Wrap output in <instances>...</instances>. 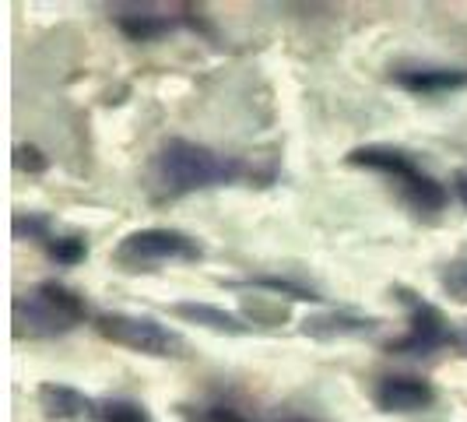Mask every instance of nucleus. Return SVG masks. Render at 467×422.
I'll return each instance as SVG.
<instances>
[{
    "instance_id": "1",
    "label": "nucleus",
    "mask_w": 467,
    "mask_h": 422,
    "mask_svg": "<svg viewBox=\"0 0 467 422\" xmlns=\"http://www.w3.org/2000/svg\"><path fill=\"white\" fill-rule=\"evenodd\" d=\"M243 173L246 165L235 155H222L187 138H169L151 159V190L155 197H183L193 190L229 187L243 180Z\"/></svg>"
},
{
    "instance_id": "2",
    "label": "nucleus",
    "mask_w": 467,
    "mask_h": 422,
    "mask_svg": "<svg viewBox=\"0 0 467 422\" xmlns=\"http://www.w3.org/2000/svg\"><path fill=\"white\" fill-rule=\"evenodd\" d=\"M11 321H15V338H57L88 321V303L70 285L47 279L15 296Z\"/></svg>"
},
{
    "instance_id": "3",
    "label": "nucleus",
    "mask_w": 467,
    "mask_h": 422,
    "mask_svg": "<svg viewBox=\"0 0 467 422\" xmlns=\"http://www.w3.org/2000/svg\"><path fill=\"white\" fill-rule=\"evenodd\" d=\"M345 163L390 176L398 184L400 197L415 211H421V215H436L450 201V190L432 173H425L404 148H394V144H358V148H351L348 155H345Z\"/></svg>"
},
{
    "instance_id": "4",
    "label": "nucleus",
    "mask_w": 467,
    "mask_h": 422,
    "mask_svg": "<svg viewBox=\"0 0 467 422\" xmlns=\"http://www.w3.org/2000/svg\"><path fill=\"white\" fill-rule=\"evenodd\" d=\"M204 258V247L183 229H138V233L123 236L113 250L123 271H148L155 264H169V260H183V264H197Z\"/></svg>"
},
{
    "instance_id": "5",
    "label": "nucleus",
    "mask_w": 467,
    "mask_h": 422,
    "mask_svg": "<svg viewBox=\"0 0 467 422\" xmlns=\"http://www.w3.org/2000/svg\"><path fill=\"white\" fill-rule=\"evenodd\" d=\"M95 331L113 342L119 349L140 352V355H155V359H176L183 355L187 342L180 331L155 321V317H138V313H99Z\"/></svg>"
},
{
    "instance_id": "6",
    "label": "nucleus",
    "mask_w": 467,
    "mask_h": 422,
    "mask_svg": "<svg viewBox=\"0 0 467 422\" xmlns=\"http://www.w3.org/2000/svg\"><path fill=\"white\" fill-rule=\"evenodd\" d=\"M398 296L400 303L408 306V331L383 345L390 355H432V352L446 349L453 342V324L457 321H446L440 306L425 303L421 296L408 292V289H398Z\"/></svg>"
},
{
    "instance_id": "7",
    "label": "nucleus",
    "mask_w": 467,
    "mask_h": 422,
    "mask_svg": "<svg viewBox=\"0 0 467 422\" xmlns=\"http://www.w3.org/2000/svg\"><path fill=\"white\" fill-rule=\"evenodd\" d=\"M373 401L379 412L390 416H415L436 405V387L415 374H387L373 387Z\"/></svg>"
},
{
    "instance_id": "8",
    "label": "nucleus",
    "mask_w": 467,
    "mask_h": 422,
    "mask_svg": "<svg viewBox=\"0 0 467 422\" xmlns=\"http://www.w3.org/2000/svg\"><path fill=\"white\" fill-rule=\"evenodd\" d=\"M113 25L134 43H155L169 32H176L180 25H193V18L165 11V7H151V4H119L113 7Z\"/></svg>"
},
{
    "instance_id": "9",
    "label": "nucleus",
    "mask_w": 467,
    "mask_h": 422,
    "mask_svg": "<svg viewBox=\"0 0 467 422\" xmlns=\"http://www.w3.org/2000/svg\"><path fill=\"white\" fill-rule=\"evenodd\" d=\"M394 85L411 95H443L467 89V68H443V64H419V68H398Z\"/></svg>"
},
{
    "instance_id": "10",
    "label": "nucleus",
    "mask_w": 467,
    "mask_h": 422,
    "mask_svg": "<svg viewBox=\"0 0 467 422\" xmlns=\"http://www.w3.org/2000/svg\"><path fill=\"white\" fill-rule=\"evenodd\" d=\"M36 398H39L43 416L57 422H95V412H99V401L74 391L67 384H43L36 391Z\"/></svg>"
},
{
    "instance_id": "11",
    "label": "nucleus",
    "mask_w": 467,
    "mask_h": 422,
    "mask_svg": "<svg viewBox=\"0 0 467 422\" xmlns=\"http://www.w3.org/2000/svg\"><path fill=\"white\" fill-rule=\"evenodd\" d=\"M379 328L376 317H351V313H317L306 317L303 334L320 338V342H334V338H355V334H369Z\"/></svg>"
},
{
    "instance_id": "12",
    "label": "nucleus",
    "mask_w": 467,
    "mask_h": 422,
    "mask_svg": "<svg viewBox=\"0 0 467 422\" xmlns=\"http://www.w3.org/2000/svg\"><path fill=\"white\" fill-rule=\"evenodd\" d=\"M176 317H183L190 324H201L208 331H218V334H250L254 324H246L239 313H229L222 306H211V303H176L172 306Z\"/></svg>"
},
{
    "instance_id": "13",
    "label": "nucleus",
    "mask_w": 467,
    "mask_h": 422,
    "mask_svg": "<svg viewBox=\"0 0 467 422\" xmlns=\"http://www.w3.org/2000/svg\"><path fill=\"white\" fill-rule=\"evenodd\" d=\"M176 412L187 422H257L246 416L243 408H235L229 401H201V405H176Z\"/></svg>"
},
{
    "instance_id": "14",
    "label": "nucleus",
    "mask_w": 467,
    "mask_h": 422,
    "mask_svg": "<svg viewBox=\"0 0 467 422\" xmlns=\"http://www.w3.org/2000/svg\"><path fill=\"white\" fill-rule=\"evenodd\" d=\"M233 289H267V292H278L285 300H299V303H320L324 296H317L313 289H303L288 279H246V281H229Z\"/></svg>"
},
{
    "instance_id": "15",
    "label": "nucleus",
    "mask_w": 467,
    "mask_h": 422,
    "mask_svg": "<svg viewBox=\"0 0 467 422\" xmlns=\"http://www.w3.org/2000/svg\"><path fill=\"white\" fill-rule=\"evenodd\" d=\"M95 422H151V416H148V408H144L140 401L106 398V401H99Z\"/></svg>"
},
{
    "instance_id": "16",
    "label": "nucleus",
    "mask_w": 467,
    "mask_h": 422,
    "mask_svg": "<svg viewBox=\"0 0 467 422\" xmlns=\"http://www.w3.org/2000/svg\"><path fill=\"white\" fill-rule=\"evenodd\" d=\"M11 233H15V239H32V243H43V247L57 236L53 222L39 211H18L15 222H11Z\"/></svg>"
},
{
    "instance_id": "17",
    "label": "nucleus",
    "mask_w": 467,
    "mask_h": 422,
    "mask_svg": "<svg viewBox=\"0 0 467 422\" xmlns=\"http://www.w3.org/2000/svg\"><path fill=\"white\" fill-rule=\"evenodd\" d=\"M47 254L49 260L64 264V268H74L81 260L88 258V239L85 236H53L47 243Z\"/></svg>"
},
{
    "instance_id": "18",
    "label": "nucleus",
    "mask_w": 467,
    "mask_h": 422,
    "mask_svg": "<svg viewBox=\"0 0 467 422\" xmlns=\"http://www.w3.org/2000/svg\"><path fill=\"white\" fill-rule=\"evenodd\" d=\"M440 285H443V292L450 300L467 303V254H461V258H453L446 264L443 275H440Z\"/></svg>"
},
{
    "instance_id": "19",
    "label": "nucleus",
    "mask_w": 467,
    "mask_h": 422,
    "mask_svg": "<svg viewBox=\"0 0 467 422\" xmlns=\"http://www.w3.org/2000/svg\"><path fill=\"white\" fill-rule=\"evenodd\" d=\"M49 159L36 144H15V169L18 173H47Z\"/></svg>"
},
{
    "instance_id": "20",
    "label": "nucleus",
    "mask_w": 467,
    "mask_h": 422,
    "mask_svg": "<svg viewBox=\"0 0 467 422\" xmlns=\"http://www.w3.org/2000/svg\"><path fill=\"white\" fill-rule=\"evenodd\" d=\"M450 349H457L461 355H467V321H457V324H453V342H450Z\"/></svg>"
},
{
    "instance_id": "21",
    "label": "nucleus",
    "mask_w": 467,
    "mask_h": 422,
    "mask_svg": "<svg viewBox=\"0 0 467 422\" xmlns=\"http://www.w3.org/2000/svg\"><path fill=\"white\" fill-rule=\"evenodd\" d=\"M453 194H457V201H461V205L467 208V165L453 173Z\"/></svg>"
},
{
    "instance_id": "22",
    "label": "nucleus",
    "mask_w": 467,
    "mask_h": 422,
    "mask_svg": "<svg viewBox=\"0 0 467 422\" xmlns=\"http://www.w3.org/2000/svg\"><path fill=\"white\" fill-rule=\"evenodd\" d=\"M281 422H313V419H281Z\"/></svg>"
}]
</instances>
